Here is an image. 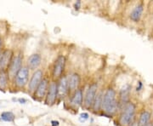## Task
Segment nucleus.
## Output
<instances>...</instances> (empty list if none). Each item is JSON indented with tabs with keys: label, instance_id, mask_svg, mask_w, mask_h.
Returning a JSON list of instances; mask_svg holds the SVG:
<instances>
[{
	"label": "nucleus",
	"instance_id": "f257e3e1",
	"mask_svg": "<svg viewBox=\"0 0 153 126\" xmlns=\"http://www.w3.org/2000/svg\"><path fill=\"white\" fill-rule=\"evenodd\" d=\"M119 107V102L117 100V93L114 89L108 88L104 95L102 101V110L107 115H113L117 113Z\"/></svg>",
	"mask_w": 153,
	"mask_h": 126
},
{
	"label": "nucleus",
	"instance_id": "f03ea898",
	"mask_svg": "<svg viewBox=\"0 0 153 126\" xmlns=\"http://www.w3.org/2000/svg\"><path fill=\"white\" fill-rule=\"evenodd\" d=\"M136 106L133 102H128L123 107L122 113L119 117V124L121 126H130L134 123L135 116Z\"/></svg>",
	"mask_w": 153,
	"mask_h": 126
},
{
	"label": "nucleus",
	"instance_id": "7ed1b4c3",
	"mask_svg": "<svg viewBox=\"0 0 153 126\" xmlns=\"http://www.w3.org/2000/svg\"><path fill=\"white\" fill-rule=\"evenodd\" d=\"M28 79H29V68L27 66H22L15 75L14 83L16 87L22 89L28 84Z\"/></svg>",
	"mask_w": 153,
	"mask_h": 126
},
{
	"label": "nucleus",
	"instance_id": "20e7f679",
	"mask_svg": "<svg viewBox=\"0 0 153 126\" xmlns=\"http://www.w3.org/2000/svg\"><path fill=\"white\" fill-rule=\"evenodd\" d=\"M66 66V57L64 55H60L55 59V63L52 69V77L54 79H60L62 77V74Z\"/></svg>",
	"mask_w": 153,
	"mask_h": 126
},
{
	"label": "nucleus",
	"instance_id": "39448f33",
	"mask_svg": "<svg viewBox=\"0 0 153 126\" xmlns=\"http://www.w3.org/2000/svg\"><path fill=\"white\" fill-rule=\"evenodd\" d=\"M97 90H98V84L97 83H92L87 89V91H86L85 96H84L83 104H84V107L88 109L92 108L94 99L97 95Z\"/></svg>",
	"mask_w": 153,
	"mask_h": 126
},
{
	"label": "nucleus",
	"instance_id": "423d86ee",
	"mask_svg": "<svg viewBox=\"0 0 153 126\" xmlns=\"http://www.w3.org/2000/svg\"><path fill=\"white\" fill-rule=\"evenodd\" d=\"M14 57L13 51L10 49H4L0 54V72H7L10 66Z\"/></svg>",
	"mask_w": 153,
	"mask_h": 126
},
{
	"label": "nucleus",
	"instance_id": "0eeeda50",
	"mask_svg": "<svg viewBox=\"0 0 153 126\" xmlns=\"http://www.w3.org/2000/svg\"><path fill=\"white\" fill-rule=\"evenodd\" d=\"M58 98V89H57V83L53 81L49 84V89L45 96V103L49 106H52L56 102Z\"/></svg>",
	"mask_w": 153,
	"mask_h": 126
},
{
	"label": "nucleus",
	"instance_id": "6e6552de",
	"mask_svg": "<svg viewBox=\"0 0 153 126\" xmlns=\"http://www.w3.org/2000/svg\"><path fill=\"white\" fill-rule=\"evenodd\" d=\"M44 78V72L41 69H37L33 72V76L31 78L30 81L28 83V90L31 93H34L36 89L38 88L39 84Z\"/></svg>",
	"mask_w": 153,
	"mask_h": 126
},
{
	"label": "nucleus",
	"instance_id": "1a4fd4ad",
	"mask_svg": "<svg viewBox=\"0 0 153 126\" xmlns=\"http://www.w3.org/2000/svg\"><path fill=\"white\" fill-rule=\"evenodd\" d=\"M22 61H23V56L21 54L17 55H14L10 66L8 69V73L10 77H15L16 72L22 67Z\"/></svg>",
	"mask_w": 153,
	"mask_h": 126
},
{
	"label": "nucleus",
	"instance_id": "9d476101",
	"mask_svg": "<svg viewBox=\"0 0 153 126\" xmlns=\"http://www.w3.org/2000/svg\"><path fill=\"white\" fill-rule=\"evenodd\" d=\"M49 79L46 78H44L43 80H42L41 83L39 84V85L38 86V88L36 89V90H35L34 93H33V96L35 97V99L42 100V99L45 98L46 94H47V91H48V89H49Z\"/></svg>",
	"mask_w": 153,
	"mask_h": 126
},
{
	"label": "nucleus",
	"instance_id": "9b49d317",
	"mask_svg": "<svg viewBox=\"0 0 153 126\" xmlns=\"http://www.w3.org/2000/svg\"><path fill=\"white\" fill-rule=\"evenodd\" d=\"M57 89H58V97L61 99L64 98L68 92H70L66 76H62L59 79V82L57 83Z\"/></svg>",
	"mask_w": 153,
	"mask_h": 126
},
{
	"label": "nucleus",
	"instance_id": "f8f14e48",
	"mask_svg": "<svg viewBox=\"0 0 153 126\" xmlns=\"http://www.w3.org/2000/svg\"><path fill=\"white\" fill-rule=\"evenodd\" d=\"M68 80V86L69 91H75L77 89H79V85L81 83V78L78 73L73 72L67 77Z\"/></svg>",
	"mask_w": 153,
	"mask_h": 126
},
{
	"label": "nucleus",
	"instance_id": "ddd939ff",
	"mask_svg": "<svg viewBox=\"0 0 153 126\" xmlns=\"http://www.w3.org/2000/svg\"><path fill=\"white\" fill-rule=\"evenodd\" d=\"M82 101H83V95H82V90L81 89H77L74 91L71 99V105L74 107L75 108H78L82 105Z\"/></svg>",
	"mask_w": 153,
	"mask_h": 126
},
{
	"label": "nucleus",
	"instance_id": "4468645a",
	"mask_svg": "<svg viewBox=\"0 0 153 126\" xmlns=\"http://www.w3.org/2000/svg\"><path fill=\"white\" fill-rule=\"evenodd\" d=\"M41 60H42V58L39 54H33L28 57L27 67L32 70L37 69L41 64Z\"/></svg>",
	"mask_w": 153,
	"mask_h": 126
},
{
	"label": "nucleus",
	"instance_id": "2eb2a0df",
	"mask_svg": "<svg viewBox=\"0 0 153 126\" xmlns=\"http://www.w3.org/2000/svg\"><path fill=\"white\" fill-rule=\"evenodd\" d=\"M130 89L131 87L130 85L127 84L123 88L120 90V101H119V105H122L123 107H124L128 102H129V95H130Z\"/></svg>",
	"mask_w": 153,
	"mask_h": 126
},
{
	"label": "nucleus",
	"instance_id": "dca6fc26",
	"mask_svg": "<svg viewBox=\"0 0 153 126\" xmlns=\"http://www.w3.org/2000/svg\"><path fill=\"white\" fill-rule=\"evenodd\" d=\"M143 10H144V6H143L142 4H140L135 6L130 13V16H129L130 19L134 22H140V18L142 16Z\"/></svg>",
	"mask_w": 153,
	"mask_h": 126
},
{
	"label": "nucleus",
	"instance_id": "f3484780",
	"mask_svg": "<svg viewBox=\"0 0 153 126\" xmlns=\"http://www.w3.org/2000/svg\"><path fill=\"white\" fill-rule=\"evenodd\" d=\"M103 95L104 93L103 91H100L99 93H97L95 99H94V101L93 107H92V109L94 112H99L100 109H102V101H103Z\"/></svg>",
	"mask_w": 153,
	"mask_h": 126
},
{
	"label": "nucleus",
	"instance_id": "a211bd4d",
	"mask_svg": "<svg viewBox=\"0 0 153 126\" xmlns=\"http://www.w3.org/2000/svg\"><path fill=\"white\" fill-rule=\"evenodd\" d=\"M151 119V113L148 111H143L140 115L138 126H146Z\"/></svg>",
	"mask_w": 153,
	"mask_h": 126
},
{
	"label": "nucleus",
	"instance_id": "6ab92c4d",
	"mask_svg": "<svg viewBox=\"0 0 153 126\" xmlns=\"http://www.w3.org/2000/svg\"><path fill=\"white\" fill-rule=\"evenodd\" d=\"M10 76L8 72H0V89H5L8 87Z\"/></svg>",
	"mask_w": 153,
	"mask_h": 126
},
{
	"label": "nucleus",
	"instance_id": "aec40b11",
	"mask_svg": "<svg viewBox=\"0 0 153 126\" xmlns=\"http://www.w3.org/2000/svg\"><path fill=\"white\" fill-rule=\"evenodd\" d=\"M1 119L4 122H14L15 121V119H16V116L15 114L12 113V112H3L1 113Z\"/></svg>",
	"mask_w": 153,
	"mask_h": 126
},
{
	"label": "nucleus",
	"instance_id": "412c9836",
	"mask_svg": "<svg viewBox=\"0 0 153 126\" xmlns=\"http://www.w3.org/2000/svg\"><path fill=\"white\" fill-rule=\"evenodd\" d=\"M88 113H82L81 114H80V117H79V119H80V121H82V122H85V121L88 119Z\"/></svg>",
	"mask_w": 153,
	"mask_h": 126
},
{
	"label": "nucleus",
	"instance_id": "4be33fe9",
	"mask_svg": "<svg viewBox=\"0 0 153 126\" xmlns=\"http://www.w3.org/2000/svg\"><path fill=\"white\" fill-rule=\"evenodd\" d=\"M74 8H75V10H78L81 8V1H80V0L76 1V3H75V4H74Z\"/></svg>",
	"mask_w": 153,
	"mask_h": 126
},
{
	"label": "nucleus",
	"instance_id": "5701e85b",
	"mask_svg": "<svg viewBox=\"0 0 153 126\" xmlns=\"http://www.w3.org/2000/svg\"><path fill=\"white\" fill-rule=\"evenodd\" d=\"M143 88V84L141 81H139L138 82V84H137V87H136V91H140L141 90V89Z\"/></svg>",
	"mask_w": 153,
	"mask_h": 126
},
{
	"label": "nucleus",
	"instance_id": "b1692460",
	"mask_svg": "<svg viewBox=\"0 0 153 126\" xmlns=\"http://www.w3.org/2000/svg\"><path fill=\"white\" fill-rule=\"evenodd\" d=\"M18 101L21 103V104H26L27 103V99H25V98H19L18 99Z\"/></svg>",
	"mask_w": 153,
	"mask_h": 126
},
{
	"label": "nucleus",
	"instance_id": "393cba45",
	"mask_svg": "<svg viewBox=\"0 0 153 126\" xmlns=\"http://www.w3.org/2000/svg\"><path fill=\"white\" fill-rule=\"evenodd\" d=\"M51 125L52 126H59L60 125V122L56 120H52L51 121Z\"/></svg>",
	"mask_w": 153,
	"mask_h": 126
},
{
	"label": "nucleus",
	"instance_id": "a878e982",
	"mask_svg": "<svg viewBox=\"0 0 153 126\" xmlns=\"http://www.w3.org/2000/svg\"><path fill=\"white\" fill-rule=\"evenodd\" d=\"M2 44H3V40H2L1 37H0V54H1V47H2Z\"/></svg>",
	"mask_w": 153,
	"mask_h": 126
},
{
	"label": "nucleus",
	"instance_id": "bb28decb",
	"mask_svg": "<svg viewBox=\"0 0 153 126\" xmlns=\"http://www.w3.org/2000/svg\"><path fill=\"white\" fill-rule=\"evenodd\" d=\"M146 126H153V125H152V124H148Z\"/></svg>",
	"mask_w": 153,
	"mask_h": 126
}]
</instances>
